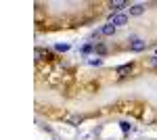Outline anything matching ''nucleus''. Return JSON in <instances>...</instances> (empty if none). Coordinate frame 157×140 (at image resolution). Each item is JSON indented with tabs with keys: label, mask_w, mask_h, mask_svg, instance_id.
<instances>
[{
	"label": "nucleus",
	"mask_w": 157,
	"mask_h": 140,
	"mask_svg": "<svg viewBox=\"0 0 157 140\" xmlns=\"http://www.w3.org/2000/svg\"><path fill=\"white\" fill-rule=\"evenodd\" d=\"M145 48H147V42H145V40H138V38H136V40H132V42H130V50H132V52H143Z\"/></svg>",
	"instance_id": "3"
},
{
	"label": "nucleus",
	"mask_w": 157,
	"mask_h": 140,
	"mask_svg": "<svg viewBox=\"0 0 157 140\" xmlns=\"http://www.w3.org/2000/svg\"><path fill=\"white\" fill-rule=\"evenodd\" d=\"M145 13V4H132L130 6V17H140Z\"/></svg>",
	"instance_id": "6"
},
{
	"label": "nucleus",
	"mask_w": 157,
	"mask_h": 140,
	"mask_svg": "<svg viewBox=\"0 0 157 140\" xmlns=\"http://www.w3.org/2000/svg\"><path fill=\"white\" fill-rule=\"evenodd\" d=\"M149 65L151 67H157V57H149Z\"/></svg>",
	"instance_id": "11"
},
{
	"label": "nucleus",
	"mask_w": 157,
	"mask_h": 140,
	"mask_svg": "<svg viewBox=\"0 0 157 140\" xmlns=\"http://www.w3.org/2000/svg\"><path fill=\"white\" fill-rule=\"evenodd\" d=\"M67 121H69L71 126H80V123L84 121V117H67Z\"/></svg>",
	"instance_id": "8"
},
{
	"label": "nucleus",
	"mask_w": 157,
	"mask_h": 140,
	"mask_svg": "<svg viewBox=\"0 0 157 140\" xmlns=\"http://www.w3.org/2000/svg\"><path fill=\"white\" fill-rule=\"evenodd\" d=\"M55 50H57V52H67V50H69V44H57Z\"/></svg>",
	"instance_id": "9"
},
{
	"label": "nucleus",
	"mask_w": 157,
	"mask_h": 140,
	"mask_svg": "<svg viewBox=\"0 0 157 140\" xmlns=\"http://www.w3.org/2000/svg\"><path fill=\"white\" fill-rule=\"evenodd\" d=\"M115 29H117V27H115L113 23H107V25H103V27H101V32H103V36H105V38L113 36V34H115Z\"/></svg>",
	"instance_id": "7"
},
{
	"label": "nucleus",
	"mask_w": 157,
	"mask_h": 140,
	"mask_svg": "<svg viewBox=\"0 0 157 140\" xmlns=\"http://www.w3.org/2000/svg\"><path fill=\"white\" fill-rule=\"evenodd\" d=\"M109 23H113L115 27H121V25H126L128 23V15H121V13H111L109 15Z\"/></svg>",
	"instance_id": "1"
},
{
	"label": "nucleus",
	"mask_w": 157,
	"mask_h": 140,
	"mask_svg": "<svg viewBox=\"0 0 157 140\" xmlns=\"http://www.w3.org/2000/svg\"><path fill=\"white\" fill-rule=\"evenodd\" d=\"M90 65L97 67V65H103V61H101V59H90Z\"/></svg>",
	"instance_id": "10"
},
{
	"label": "nucleus",
	"mask_w": 157,
	"mask_h": 140,
	"mask_svg": "<svg viewBox=\"0 0 157 140\" xmlns=\"http://www.w3.org/2000/svg\"><path fill=\"white\" fill-rule=\"evenodd\" d=\"M155 57H157V55H155Z\"/></svg>",
	"instance_id": "12"
},
{
	"label": "nucleus",
	"mask_w": 157,
	"mask_h": 140,
	"mask_svg": "<svg viewBox=\"0 0 157 140\" xmlns=\"http://www.w3.org/2000/svg\"><path fill=\"white\" fill-rule=\"evenodd\" d=\"M109 52H111V50H109V46L105 42H97V44H94V55L103 57V55H109Z\"/></svg>",
	"instance_id": "5"
},
{
	"label": "nucleus",
	"mask_w": 157,
	"mask_h": 140,
	"mask_svg": "<svg viewBox=\"0 0 157 140\" xmlns=\"http://www.w3.org/2000/svg\"><path fill=\"white\" fill-rule=\"evenodd\" d=\"M107 6L117 15L121 9H126V6H128V2H126V0H113V2H107Z\"/></svg>",
	"instance_id": "2"
},
{
	"label": "nucleus",
	"mask_w": 157,
	"mask_h": 140,
	"mask_svg": "<svg viewBox=\"0 0 157 140\" xmlns=\"http://www.w3.org/2000/svg\"><path fill=\"white\" fill-rule=\"evenodd\" d=\"M136 67V63H128V65H121V67H115V73L120 78H126L124 73H132V69Z\"/></svg>",
	"instance_id": "4"
}]
</instances>
